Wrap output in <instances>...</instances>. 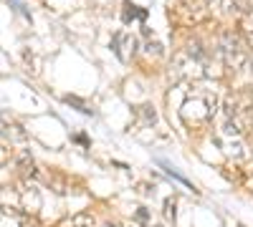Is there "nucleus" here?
Listing matches in <instances>:
<instances>
[{
    "label": "nucleus",
    "instance_id": "f257e3e1",
    "mask_svg": "<svg viewBox=\"0 0 253 227\" xmlns=\"http://www.w3.org/2000/svg\"><path fill=\"white\" fill-rule=\"evenodd\" d=\"M215 109H218V98H215L213 91L193 89V94L182 101L180 119H182V124L187 129H200L208 121H213Z\"/></svg>",
    "mask_w": 253,
    "mask_h": 227
},
{
    "label": "nucleus",
    "instance_id": "f03ea898",
    "mask_svg": "<svg viewBox=\"0 0 253 227\" xmlns=\"http://www.w3.org/2000/svg\"><path fill=\"white\" fill-rule=\"evenodd\" d=\"M0 207L8 215L15 217H28L36 215L41 207V197L31 184H8L0 190Z\"/></svg>",
    "mask_w": 253,
    "mask_h": 227
},
{
    "label": "nucleus",
    "instance_id": "7ed1b4c3",
    "mask_svg": "<svg viewBox=\"0 0 253 227\" xmlns=\"http://www.w3.org/2000/svg\"><path fill=\"white\" fill-rule=\"evenodd\" d=\"M208 66V56L198 43H190L182 53H177L175 66H172V78L175 81H193V78H203L208 76L205 71Z\"/></svg>",
    "mask_w": 253,
    "mask_h": 227
},
{
    "label": "nucleus",
    "instance_id": "20e7f679",
    "mask_svg": "<svg viewBox=\"0 0 253 227\" xmlns=\"http://www.w3.org/2000/svg\"><path fill=\"white\" fill-rule=\"evenodd\" d=\"M223 58H225V64L230 68H236V71H246L251 66V48L241 40V35L236 33H225L223 35Z\"/></svg>",
    "mask_w": 253,
    "mask_h": 227
},
{
    "label": "nucleus",
    "instance_id": "39448f33",
    "mask_svg": "<svg viewBox=\"0 0 253 227\" xmlns=\"http://www.w3.org/2000/svg\"><path fill=\"white\" fill-rule=\"evenodd\" d=\"M112 48H114V53H117L119 61L129 64V61L134 58V53H137V38L132 33H126V31H119L112 38Z\"/></svg>",
    "mask_w": 253,
    "mask_h": 227
},
{
    "label": "nucleus",
    "instance_id": "423d86ee",
    "mask_svg": "<svg viewBox=\"0 0 253 227\" xmlns=\"http://www.w3.org/2000/svg\"><path fill=\"white\" fill-rule=\"evenodd\" d=\"M223 5L230 13H253V0H223Z\"/></svg>",
    "mask_w": 253,
    "mask_h": 227
},
{
    "label": "nucleus",
    "instance_id": "0eeeda50",
    "mask_svg": "<svg viewBox=\"0 0 253 227\" xmlns=\"http://www.w3.org/2000/svg\"><path fill=\"white\" fill-rule=\"evenodd\" d=\"M122 18H124V23H129V20H134V18L144 20V18H147V10H142V8H137V5H129V3H126Z\"/></svg>",
    "mask_w": 253,
    "mask_h": 227
},
{
    "label": "nucleus",
    "instance_id": "6e6552de",
    "mask_svg": "<svg viewBox=\"0 0 253 227\" xmlns=\"http://www.w3.org/2000/svg\"><path fill=\"white\" fill-rule=\"evenodd\" d=\"M63 101H66V104H74L81 114H94V109H91L89 104H84V101H81V98H76V96H66Z\"/></svg>",
    "mask_w": 253,
    "mask_h": 227
},
{
    "label": "nucleus",
    "instance_id": "1a4fd4ad",
    "mask_svg": "<svg viewBox=\"0 0 253 227\" xmlns=\"http://www.w3.org/2000/svg\"><path fill=\"white\" fill-rule=\"evenodd\" d=\"M243 31L253 38V13H246V18H243Z\"/></svg>",
    "mask_w": 253,
    "mask_h": 227
},
{
    "label": "nucleus",
    "instance_id": "9d476101",
    "mask_svg": "<svg viewBox=\"0 0 253 227\" xmlns=\"http://www.w3.org/2000/svg\"><path fill=\"white\" fill-rule=\"evenodd\" d=\"M165 217L167 220H175V199H167L165 202Z\"/></svg>",
    "mask_w": 253,
    "mask_h": 227
},
{
    "label": "nucleus",
    "instance_id": "9b49d317",
    "mask_svg": "<svg viewBox=\"0 0 253 227\" xmlns=\"http://www.w3.org/2000/svg\"><path fill=\"white\" fill-rule=\"evenodd\" d=\"M5 162H8V152H5V149H0V167H3Z\"/></svg>",
    "mask_w": 253,
    "mask_h": 227
}]
</instances>
